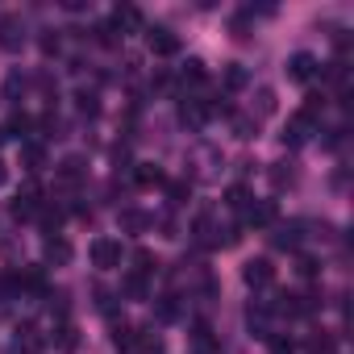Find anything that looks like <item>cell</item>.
Returning <instances> with one entry per match:
<instances>
[{
	"mask_svg": "<svg viewBox=\"0 0 354 354\" xmlns=\"http://www.w3.org/2000/svg\"><path fill=\"white\" fill-rule=\"evenodd\" d=\"M246 84H250L246 67H242V63H230V67H225V88H246Z\"/></svg>",
	"mask_w": 354,
	"mask_h": 354,
	"instance_id": "23",
	"label": "cell"
},
{
	"mask_svg": "<svg viewBox=\"0 0 354 354\" xmlns=\"http://www.w3.org/2000/svg\"><path fill=\"white\" fill-rule=\"evenodd\" d=\"M313 133H317V121H313V117H304V113H296V117L288 121V129H283L279 138H283V146H304V142H308Z\"/></svg>",
	"mask_w": 354,
	"mask_h": 354,
	"instance_id": "4",
	"label": "cell"
},
{
	"mask_svg": "<svg viewBox=\"0 0 354 354\" xmlns=\"http://www.w3.org/2000/svg\"><path fill=\"white\" fill-rule=\"evenodd\" d=\"M184 84H205V63L201 59H188L184 63Z\"/></svg>",
	"mask_w": 354,
	"mask_h": 354,
	"instance_id": "27",
	"label": "cell"
},
{
	"mask_svg": "<svg viewBox=\"0 0 354 354\" xmlns=\"http://www.w3.org/2000/svg\"><path fill=\"white\" fill-rule=\"evenodd\" d=\"M42 259H46V263H71V242H67V238H46Z\"/></svg>",
	"mask_w": 354,
	"mask_h": 354,
	"instance_id": "15",
	"label": "cell"
},
{
	"mask_svg": "<svg viewBox=\"0 0 354 354\" xmlns=\"http://www.w3.org/2000/svg\"><path fill=\"white\" fill-rule=\"evenodd\" d=\"M21 158H26V167H30V171H38V167L46 162V154H42V146H38V142H26V146H21Z\"/></svg>",
	"mask_w": 354,
	"mask_h": 354,
	"instance_id": "24",
	"label": "cell"
},
{
	"mask_svg": "<svg viewBox=\"0 0 354 354\" xmlns=\"http://www.w3.org/2000/svg\"><path fill=\"white\" fill-rule=\"evenodd\" d=\"M17 342H21V346H26V350H42V333H38V329H34V325H26V329H21V337H17Z\"/></svg>",
	"mask_w": 354,
	"mask_h": 354,
	"instance_id": "28",
	"label": "cell"
},
{
	"mask_svg": "<svg viewBox=\"0 0 354 354\" xmlns=\"http://www.w3.org/2000/svg\"><path fill=\"white\" fill-rule=\"evenodd\" d=\"M246 325H250V333H259V337H271V304H250V313H246Z\"/></svg>",
	"mask_w": 354,
	"mask_h": 354,
	"instance_id": "12",
	"label": "cell"
},
{
	"mask_svg": "<svg viewBox=\"0 0 354 354\" xmlns=\"http://www.w3.org/2000/svg\"><path fill=\"white\" fill-rule=\"evenodd\" d=\"M92 267H96V271L121 267V242H117V238H96V242H92Z\"/></svg>",
	"mask_w": 354,
	"mask_h": 354,
	"instance_id": "2",
	"label": "cell"
},
{
	"mask_svg": "<svg viewBox=\"0 0 354 354\" xmlns=\"http://www.w3.org/2000/svg\"><path fill=\"white\" fill-rule=\"evenodd\" d=\"M17 88H26V80H21V75H17V71H13V75H9V80H5V92H9V96H17Z\"/></svg>",
	"mask_w": 354,
	"mask_h": 354,
	"instance_id": "36",
	"label": "cell"
},
{
	"mask_svg": "<svg viewBox=\"0 0 354 354\" xmlns=\"http://www.w3.org/2000/svg\"><path fill=\"white\" fill-rule=\"evenodd\" d=\"M146 46H150L154 55H180V38H175L167 26H154V30H146Z\"/></svg>",
	"mask_w": 354,
	"mask_h": 354,
	"instance_id": "10",
	"label": "cell"
},
{
	"mask_svg": "<svg viewBox=\"0 0 354 354\" xmlns=\"http://www.w3.org/2000/svg\"><path fill=\"white\" fill-rule=\"evenodd\" d=\"M313 75H321V63H317V55H308V50H296V55L288 59V80H296V84H308Z\"/></svg>",
	"mask_w": 354,
	"mask_h": 354,
	"instance_id": "3",
	"label": "cell"
},
{
	"mask_svg": "<svg viewBox=\"0 0 354 354\" xmlns=\"http://www.w3.org/2000/svg\"><path fill=\"white\" fill-rule=\"evenodd\" d=\"M234 129H238V138H254L259 121H254V117H234Z\"/></svg>",
	"mask_w": 354,
	"mask_h": 354,
	"instance_id": "30",
	"label": "cell"
},
{
	"mask_svg": "<svg viewBox=\"0 0 354 354\" xmlns=\"http://www.w3.org/2000/svg\"><path fill=\"white\" fill-rule=\"evenodd\" d=\"M109 26H113V30H121V34H129V30H142V13H138L133 5H117Z\"/></svg>",
	"mask_w": 354,
	"mask_h": 354,
	"instance_id": "11",
	"label": "cell"
},
{
	"mask_svg": "<svg viewBox=\"0 0 354 354\" xmlns=\"http://www.w3.org/2000/svg\"><path fill=\"white\" fill-rule=\"evenodd\" d=\"M133 184H138V188L162 184V167H158V162H138V167H133Z\"/></svg>",
	"mask_w": 354,
	"mask_h": 354,
	"instance_id": "14",
	"label": "cell"
},
{
	"mask_svg": "<svg viewBox=\"0 0 354 354\" xmlns=\"http://www.w3.org/2000/svg\"><path fill=\"white\" fill-rule=\"evenodd\" d=\"M75 100H80V113H88V117H96V113H100V104H96V92H80Z\"/></svg>",
	"mask_w": 354,
	"mask_h": 354,
	"instance_id": "29",
	"label": "cell"
},
{
	"mask_svg": "<svg viewBox=\"0 0 354 354\" xmlns=\"http://www.w3.org/2000/svg\"><path fill=\"white\" fill-rule=\"evenodd\" d=\"M242 279H246V288H271L275 283V267L267 259H250L242 267Z\"/></svg>",
	"mask_w": 354,
	"mask_h": 354,
	"instance_id": "7",
	"label": "cell"
},
{
	"mask_svg": "<svg viewBox=\"0 0 354 354\" xmlns=\"http://www.w3.org/2000/svg\"><path fill=\"white\" fill-rule=\"evenodd\" d=\"M117 221H121V230H125V234H146V230L154 225V217H146L142 209H121V217H117Z\"/></svg>",
	"mask_w": 354,
	"mask_h": 354,
	"instance_id": "13",
	"label": "cell"
},
{
	"mask_svg": "<svg viewBox=\"0 0 354 354\" xmlns=\"http://www.w3.org/2000/svg\"><path fill=\"white\" fill-rule=\"evenodd\" d=\"M59 180L63 184H80L84 180V158H63L59 162Z\"/></svg>",
	"mask_w": 354,
	"mask_h": 354,
	"instance_id": "19",
	"label": "cell"
},
{
	"mask_svg": "<svg viewBox=\"0 0 354 354\" xmlns=\"http://www.w3.org/2000/svg\"><path fill=\"white\" fill-rule=\"evenodd\" d=\"M296 271H300L304 279H313V275H317V259H308V254H304V259L296 263Z\"/></svg>",
	"mask_w": 354,
	"mask_h": 354,
	"instance_id": "34",
	"label": "cell"
},
{
	"mask_svg": "<svg viewBox=\"0 0 354 354\" xmlns=\"http://www.w3.org/2000/svg\"><path fill=\"white\" fill-rule=\"evenodd\" d=\"M96 42L100 46H117V30L113 26H96Z\"/></svg>",
	"mask_w": 354,
	"mask_h": 354,
	"instance_id": "33",
	"label": "cell"
},
{
	"mask_svg": "<svg viewBox=\"0 0 354 354\" xmlns=\"http://www.w3.org/2000/svg\"><path fill=\"white\" fill-rule=\"evenodd\" d=\"M188 350H192V354H221V342H217V333H213L205 321H196L192 333H188Z\"/></svg>",
	"mask_w": 354,
	"mask_h": 354,
	"instance_id": "5",
	"label": "cell"
},
{
	"mask_svg": "<svg viewBox=\"0 0 354 354\" xmlns=\"http://www.w3.org/2000/svg\"><path fill=\"white\" fill-rule=\"evenodd\" d=\"M0 46L5 50H21L26 46V21L21 17H0Z\"/></svg>",
	"mask_w": 354,
	"mask_h": 354,
	"instance_id": "6",
	"label": "cell"
},
{
	"mask_svg": "<svg viewBox=\"0 0 354 354\" xmlns=\"http://www.w3.org/2000/svg\"><path fill=\"white\" fill-rule=\"evenodd\" d=\"M308 354H333V337L321 329V333H313L308 337Z\"/></svg>",
	"mask_w": 354,
	"mask_h": 354,
	"instance_id": "26",
	"label": "cell"
},
{
	"mask_svg": "<svg viewBox=\"0 0 354 354\" xmlns=\"http://www.w3.org/2000/svg\"><path fill=\"white\" fill-rule=\"evenodd\" d=\"M242 221H246L250 230H271V225L279 221V205H275V201H250L246 213H242Z\"/></svg>",
	"mask_w": 354,
	"mask_h": 354,
	"instance_id": "1",
	"label": "cell"
},
{
	"mask_svg": "<svg viewBox=\"0 0 354 354\" xmlns=\"http://www.w3.org/2000/svg\"><path fill=\"white\" fill-rule=\"evenodd\" d=\"M271 113H275V92L271 88H259L254 92V121L259 117H271Z\"/></svg>",
	"mask_w": 354,
	"mask_h": 354,
	"instance_id": "21",
	"label": "cell"
},
{
	"mask_svg": "<svg viewBox=\"0 0 354 354\" xmlns=\"http://www.w3.org/2000/svg\"><path fill=\"white\" fill-rule=\"evenodd\" d=\"M188 196H192V180H171L167 184V201L180 209V205H188Z\"/></svg>",
	"mask_w": 354,
	"mask_h": 354,
	"instance_id": "18",
	"label": "cell"
},
{
	"mask_svg": "<svg viewBox=\"0 0 354 354\" xmlns=\"http://www.w3.org/2000/svg\"><path fill=\"white\" fill-rule=\"evenodd\" d=\"M154 271H158V259H154V254H150V250L142 246V250L133 254V275H142V279H150Z\"/></svg>",
	"mask_w": 354,
	"mask_h": 354,
	"instance_id": "20",
	"label": "cell"
},
{
	"mask_svg": "<svg viewBox=\"0 0 354 354\" xmlns=\"http://www.w3.org/2000/svg\"><path fill=\"white\" fill-rule=\"evenodd\" d=\"M113 346L125 350V354L138 350V329H133V325H113Z\"/></svg>",
	"mask_w": 354,
	"mask_h": 354,
	"instance_id": "17",
	"label": "cell"
},
{
	"mask_svg": "<svg viewBox=\"0 0 354 354\" xmlns=\"http://www.w3.org/2000/svg\"><path fill=\"white\" fill-rule=\"evenodd\" d=\"M271 230H275L271 242H275L279 250H296V246H300V234H304V221H275Z\"/></svg>",
	"mask_w": 354,
	"mask_h": 354,
	"instance_id": "9",
	"label": "cell"
},
{
	"mask_svg": "<svg viewBox=\"0 0 354 354\" xmlns=\"http://www.w3.org/2000/svg\"><path fill=\"white\" fill-rule=\"evenodd\" d=\"M125 292H129L133 300H142V296H146V279H142V275H125Z\"/></svg>",
	"mask_w": 354,
	"mask_h": 354,
	"instance_id": "31",
	"label": "cell"
},
{
	"mask_svg": "<svg viewBox=\"0 0 354 354\" xmlns=\"http://www.w3.org/2000/svg\"><path fill=\"white\" fill-rule=\"evenodd\" d=\"M38 209H42V201H38V188H34V184H30V188H21V192L13 196V205H9V213H13L17 221H30Z\"/></svg>",
	"mask_w": 354,
	"mask_h": 354,
	"instance_id": "8",
	"label": "cell"
},
{
	"mask_svg": "<svg viewBox=\"0 0 354 354\" xmlns=\"http://www.w3.org/2000/svg\"><path fill=\"white\" fill-rule=\"evenodd\" d=\"M267 342H271V354H292V342H288V337H275V333H271Z\"/></svg>",
	"mask_w": 354,
	"mask_h": 354,
	"instance_id": "35",
	"label": "cell"
},
{
	"mask_svg": "<svg viewBox=\"0 0 354 354\" xmlns=\"http://www.w3.org/2000/svg\"><path fill=\"white\" fill-rule=\"evenodd\" d=\"M292 180H296L292 162H271V184H275V188H288Z\"/></svg>",
	"mask_w": 354,
	"mask_h": 354,
	"instance_id": "22",
	"label": "cell"
},
{
	"mask_svg": "<svg viewBox=\"0 0 354 354\" xmlns=\"http://www.w3.org/2000/svg\"><path fill=\"white\" fill-rule=\"evenodd\" d=\"M55 333H59V337H55V346H59V350H63V354H71V350H75V346H80V329H75V325H71V321H63V325H59V329H55Z\"/></svg>",
	"mask_w": 354,
	"mask_h": 354,
	"instance_id": "16",
	"label": "cell"
},
{
	"mask_svg": "<svg viewBox=\"0 0 354 354\" xmlns=\"http://www.w3.org/2000/svg\"><path fill=\"white\" fill-rule=\"evenodd\" d=\"M225 205H230V209H238V213H246V205H250V192H246L242 184H234V188L225 192Z\"/></svg>",
	"mask_w": 354,
	"mask_h": 354,
	"instance_id": "25",
	"label": "cell"
},
{
	"mask_svg": "<svg viewBox=\"0 0 354 354\" xmlns=\"http://www.w3.org/2000/svg\"><path fill=\"white\" fill-rule=\"evenodd\" d=\"M9 133H13V138H26V133H30V117H26V113H17V117L9 121Z\"/></svg>",
	"mask_w": 354,
	"mask_h": 354,
	"instance_id": "32",
	"label": "cell"
},
{
	"mask_svg": "<svg viewBox=\"0 0 354 354\" xmlns=\"http://www.w3.org/2000/svg\"><path fill=\"white\" fill-rule=\"evenodd\" d=\"M9 180V167H5V158H0V184H5Z\"/></svg>",
	"mask_w": 354,
	"mask_h": 354,
	"instance_id": "37",
	"label": "cell"
}]
</instances>
